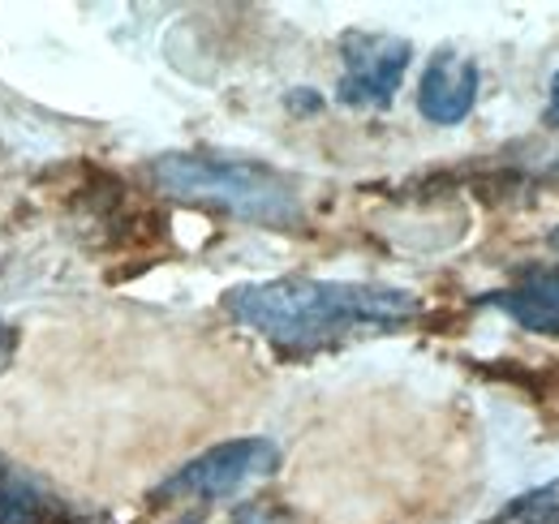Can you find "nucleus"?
<instances>
[{"instance_id":"nucleus-2","label":"nucleus","mask_w":559,"mask_h":524,"mask_svg":"<svg viewBox=\"0 0 559 524\" xmlns=\"http://www.w3.org/2000/svg\"><path fill=\"white\" fill-rule=\"evenodd\" d=\"M151 177L164 194L224 206L237 219H250L263 228H293L301 219V202H297L293 181H284L276 168L254 164V159L177 151V155H159L151 164Z\"/></svg>"},{"instance_id":"nucleus-11","label":"nucleus","mask_w":559,"mask_h":524,"mask_svg":"<svg viewBox=\"0 0 559 524\" xmlns=\"http://www.w3.org/2000/svg\"><path fill=\"white\" fill-rule=\"evenodd\" d=\"M551 121H559V73L551 78Z\"/></svg>"},{"instance_id":"nucleus-10","label":"nucleus","mask_w":559,"mask_h":524,"mask_svg":"<svg viewBox=\"0 0 559 524\" xmlns=\"http://www.w3.org/2000/svg\"><path fill=\"white\" fill-rule=\"evenodd\" d=\"M13 348H17V331L0 319V374H4V366L13 361Z\"/></svg>"},{"instance_id":"nucleus-7","label":"nucleus","mask_w":559,"mask_h":524,"mask_svg":"<svg viewBox=\"0 0 559 524\" xmlns=\"http://www.w3.org/2000/svg\"><path fill=\"white\" fill-rule=\"evenodd\" d=\"M52 495L31 473L0 456V524H52Z\"/></svg>"},{"instance_id":"nucleus-3","label":"nucleus","mask_w":559,"mask_h":524,"mask_svg":"<svg viewBox=\"0 0 559 524\" xmlns=\"http://www.w3.org/2000/svg\"><path fill=\"white\" fill-rule=\"evenodd\" d=\"M276 464L280 448L272 439H233V443H219L190 464H181L173 477H164L155 486L151 499H224V495H237L241 486L276 473Z\"/></svg>"},{"instance_id":"nucleus-12","label":"nucleus","mask_w":559,"mask_h":524,"mask_svg":"<svg viewBox=\"0 0 559 524\" xmlns=\"http://www.w3.org/2000/svg\"><path fill=\"white\" fill-rule=\"evenodd\" d=\"M551 250H559V228L551 233Z\"/></svg>"},{"instance_id":"nucleus-5","label":"nucleus","mask_w":559,"mask_h":524,"mask_svg":"<svg viewBox=\"0 0 559 524\" xmlns=\"http://www.w3.org/2000/svg\"><path fill=\"white\" fill-rule=\"evenodd\" d=\"M478 82L483 73L469 57L461 52H439L426 73H421V86H418V108L426 121L435 126H461L474 104H478Z\"/></svg>"},{"instance_id":"nucleus-8","label":"nucleus","mask_w":559,"mask_h":524,"mask_svg":"<svg viewBox=\"0 0 559 524\" xmlns=\"http://www.w3.org/2000/svg\"><path fill=\"white\" fill-rule=\"evenodd\" d=\"M487 524H559V477L508 499Z\"/></svg>"},{"instance_id":"nucleus-6","label":"nucleus","mask_w":559,"mask_h":524,"mask_svg":"<svg viewBox=\"0 0 559 524\" xmlns=\"http://www.w3.org/2000/svg\"><path fill=\"white\" fill-rule=\"evenodd\" d=\"M487 306L538 335H559V266H534L512 288L490 293Z\"/></svg>"},{"instance_id":"nucleus-1","label":"nucleus","mask_w":559,"mask_h":524,"mask_svg":"<svg viewBox=\"0 0 559 524\" xmlns=\"http://www.w3.org/2000/svg\"><path fill=\"white\" fill-rule=\"evenodd\" d=\"M224 310L276 344L280 353L306 357L353 331H388L414 323L421 314L418 293L388 284H341V279H306L284 275L263 284H241L224 293Z\"/></svg>"},{"instance_id":"nucleus-4","label":"nucleus","mask_w":559,"mask_h":524,"mask_svg":"<svg viewBox=\"0 0 559 524\" xmlns=\"http://www.w3.org/2000/svg\"><path fill=\"white\" fill-rule=\"evenodd\" d=\"M341 61H345V73H341L336 99L345 108H388L414 61V48L409 39H396V35L349 31L341 39Z\"/></svg>"},{"instance_id":"nucleus-9","label":"nucleus","mask_w":559,"mask_h":524,"mask_svg":"<svg viewBox=\"0 0 559 524\" xmlns=\"http://www.w3.org/2000/svg\"><path fill=\"white\" fill-rule=\"evenodd\" d=\"M233 524H293V512L276 499H246L233 512Z\"/></svg>"}]
</instances>
